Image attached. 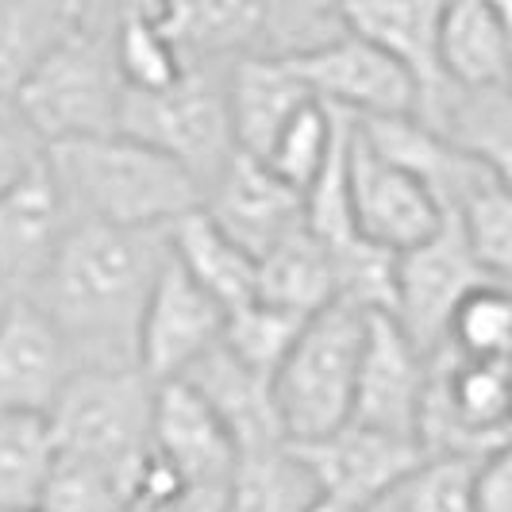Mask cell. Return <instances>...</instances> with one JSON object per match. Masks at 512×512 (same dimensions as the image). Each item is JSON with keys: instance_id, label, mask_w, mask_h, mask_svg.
<instances>
[{"instance_id": "cell-1", "label": "cell", "mask_w": 512, "mask_h": 512, "mask_svg": "<svg viewBox=\"0 0 512 512\" xmlns=\"http://www.w3.org/2000/svg\"><path fill=\"white\" fill-rule=\"evenodd\" d=\"M166 258V228L77 220L31 301L66 335L77 366H139V324Z\"/></svg>"}, {"instance_id": "cell-2", "label": "cell", "mask_w": 512, "mask_h": 512, "mask_svg": "<svg viewBox=\"0 0 512 512\" xmlns=\"http://www.w3.org/2000/svg\"><path fill=\"white\" fill-rule=\"evenodd\" d=\"M74 220L108 228H170L205 205V189L181 162L128 131L85 135L47 147Z\"/></svg>"}, {"instance_id": "cell-3", "label": "cell", "mask_w": 512, "mask_h": 512, "mask_svg": "<svg viewBox=\"0 0 512 512\" xmlns=\"http://www.w3.org/2000/svg\"><path fill=\"white\" fill-rule=\"evenodd\" d=\"M189 62L228 66L243 54H301L343 31L328 0H143Z\"/></svg>"}, {"instance_id": "cell-4", "label": "cell", "mask_w": 512, "mask_h": 512, "mask_svg": "<svg viewBox=\"0 0 512 512\" xmlns=\"http://www.w3.org/2000/svg\"><path fill=\"white\" fill-rule=\"evenodd\" d=\"M124 77L112 51V27L77 24L16 93L12 112L43 147L120 131Z\"/></svg>"}, {"instance_id": "cell-5", "label": "cell", "mask_w": 512, "mask_h": 512, "mask_svg": "<svg viewBox=\"0 0 512 512\" xmlns=\"http://www.w3.org/2000/svg\"><path fill=\"white\" fill-rule=\"evenodd\" d=\"M154 393L158 382L139 366H81L47 412L58 451L112 470L131 489L151 451Z\"/></svg>"}, {"instance_id": "cell-6", "label": "cell", "mask_w": 512, "mask_h": 512, "mask_svg": "<svg viewBox=\"0 0 512 512\" xmlns=\"http://www.w3.org/2000/svg\"><path fill=\"white\" fill-rule=\"evenodd\" d=\"M366 324L370 316L343 301L305 320L293 351L274 374V401L289 443L328 436L351 420Z\"/></svg>"}, {"instance_id": "cell-7", "label": "cell", "mask_w": 512, "mask_h": 512, "mask_svg": "<svg viewBox=\"0 0 512 512\" xmlns=\"http://www.w3.org/2000/svg\"><path fill=\"white\" fill-rule=\"evenodd\" d=\"M120 131L170 154L201 181V189H208L231 162V154L239 151L231 131L224 66L189 62V70L166 89H128L120 108Z\"/></svg>"}, {"instance_id": "cell-8", "label": "cell", "mask_w": 512, "mask_h": 512, "mask_svg": "<svg viewBox=\"0 0 512 512\" xmlns=\"http://www.w3.org/2000/svg\"><path fill=\"white\" fill-rule=\"evenodd\" d=\"M482 282H493L478 262L459 216L447 212L443 228L397 255V289H393V320L405 328L424 355H436L447 343L451 320L462 297Z\"/></svg>"}, {"instance_id": "cell-9", "label": "cell", "mask_w": 512, "mask_h": 512, "mask_svg": "<svg viewBox=\"0 0 512 512\" xmlns=\"http://www.w3.org/2000/svg\"><path fill=\"white\" fill-rule=\"evenodd\" d=\"M312 97L351 116H420V93L409 70L355 31H335L301 54H289Z\"/></svg>"}, {"instance_id": "cell-10", "label": "cell", "mask_w": 512, "mask_h": 512, "mask_svg": "<svg viewBox=\"0 0 512 512\" xmlns=\"http://www.w3.org/2000/svg\"><path fill=\"white\" fill-rule=\"evenodd\" d=\"M347 193L359 235L393 255L424 243L447 220V208L436 193L416 174L374 151L359 120L351 128V147H347Z\"/></svg>"}, {"instance_id": "cell-11", "label": "cell", "mask_w": 512, "mask_h": 512, "mask_svg": "<svg viewBox=\"0 0 512 512\" xmlns=\"http://www.w3.org/2000/svg\"><path fill=\"white\" fill-rule=\"evenodd\" d=\"M447 0H339V20L347 31L370 39L374 47L393 54L420 93V120L432 128H447L451 108L459 104V89L447 81L439 62V20Z\"/></svg>"}, {"instance_id": "cell-12", "label": "cell", "mask_w": 512, "mask_h": 512, "mask_svg": "<svg viewBox=\"0 0 512 512\" xmlns=\"http://www.w3.org/2000/svg\"><path fill=\"white\" fill-rule=\"evenodd\" d=\"M228 308L201 282H193L174 255L151 289V301L139 324V370L154 382L181 378L193 362L220 347Z\"/></svg>"}, {"instance_id": "cell-13", "label": "cell", "mask_w": 512, "mask_h": 512, "mask_svg": "<svg viewBox=\"0 0 512 512\" xmlns=\"http://www.w3.org/2000/svg\"><path fill=\"white\" fill-rule=\"evenodd\" d=\"M289 447L312 470L320 493L355 501L366 509H374L382 497H389L428 459V451L416 439L389 436V432L366 428L355 420H347L343 428H335L328 436L289 443Z\"/></svg>"}, {"instance_id": "cell-14", "label": "cell", "mask_w": 512, "mask_h": 512, "mask_svg": "<svg viewBox=\"0 0 512 512\" xmlns=\"http://www.w3.org/2000/svg\"><path fill=\"white\" fill-rule=\"evenodd\" d=\"M428 374H432V355H424L389 312H374L366 324L351 420L420 443Z\"/></svg>"}, {"instance_id": "cell-15", "label": "cell", "mask_w": 512, "mask_h": 512, "mask_svg": "<svg viewBox=\"0 0 512 512\" xmlns=\"http://www.w3.org/2000/svg\"><path fill=\"white\" fill-rule=\"evenodd\" d=\"M74 224L47 158L0 197V282L12 297H31L39 289Z\"/></svg>"}, {"instance_id": "cell-16", "label": "cell", "mask_w": 512, "mask_h": 512, "mask_svg": "<svg viewBox=\"0 0 512 512\" xmlns=\"http://www.w3.org/2000/svg\"><path fill=\"white\" fill-rule=\"evenodd\" d=\"M205 212L239 247L262 258L289 231L305 224V193L278 178L266 158L235 151L205 189Z\"/></svg>"}, {"instance_id": "cell-17", "label": "cell", "mask_w": 512, "mask_h": 512, "mask_svg": "<svg viewBox=\"0 0 512 512\" xmlns=\"http://www.w3.org/2000/svg\"><path fill=\"white\" fill-rule=\"evenodd\" d=\"M77 359L51 316L16 297L0 320V412H51Z\"/></svg>"}, {"instance_id": "cell-18", "label": "cell", "mask_w": 512, "mask_h": 512, "mask_svg": "<svg viewBox=\"0 0 512 512\" xmlns=\"http://www.w3.org/2000/svg\"><path fill=\"white\" fill-rule=\"evenodd\" d=\"M151 447L178 466L189 486H228L239 459L228 428L185 378L158 382Z\"/></svg>"}, {"instance_id": "cell-19", "label": "cell", "mask_w": 512, "mask_h": 512, "mask_svg": "<svg viewBox=\"0 0 512 512\" xmlns=\"http://www.w3.org/2000/svg\"><path fill=\"white\" fill-rule=\"evenodd\" d=\"M228 85V112L235 147L247 154H262L274 147L278 131L312 101L305 77L293 70L282 54H243L224 66Z\"/></svg>"}, {"instance_id": "cell-20", "label": "cell", "mask_w": 512, "mask_h": 512, "mask_svg": "<svg viewBox=\"0 0 512 512\" xmlns=\"http://www.w3.org/2000/svg\"><path fill=\"white\" fill-rule=\"evenodd\" d=\"M181 378L193 385L205 397L208 409L220 416V424L235 439L239 455L289 443L282 428V412L274 401V378L243 366L224 343L212 347L201 362H193Z\"/></svg>"}, {"instance_id": "cell-21", "label": "cell", "mask_w": 512, "mask_h": 512, "mask_svg": "<svg viewBox=\"0 0 512 512\" xmlns=\"http://www.w3.org/2000/svg\"><path fill=\"white\" fill-rule=\"evenodd\" d=\"M439 62L459 93L509 89L512 35L486 0H447L439 20Z\"/></svg>"}, {"instance_id": "cell-22", "label": "cell", "mask_w": 512, "mask_h": 512, "mask_svg": "<svg viewBox=\"0 0 512 512\" xmlns=\"http://www.w3.org/2000/svg\"><path fill=\"white\" fill-rule=\"evenodd\" d=\"M166 235H170V255L181 262V270L193 282L205 285L224 308H235L255 297L258 258L247 247H239L228 231L208 216L205 205L174 220Z\"/></svg>"}, {"instance_id": "cell-23", "label": "cell", "mask_w": 512, "mask_h": 512, "mask_svg": "<svg viewBox=\"0 0 512 512\" xmlns=\"http://www.w3.org/2000/svg\"><path fill=\"white\" fill-rule=\"evenodd\" d=\"M255 297L297 316H316L335 301L332 251L308 224L289 231L282 243H274L258 258Z\"/></svg>"}, {"instance_id": "cell-24", "label": "cell", "mask_w": 512, "mask_h": 512, "mask_svg": "<svg viewBox=\"0 0 512 512\" xmlns=\"http://www.w3.org/2000/svg\"><path fill=\"white\" fill-rule=\"evenodd\" d=\"M77 24L70 0H0V112Z\"/></svg>"}, {"instance_id": "cell-25", "label": "cell", "mask_w": 512, "mask_h": 512, "mask_svg": "<svg viewBox=\"0 0 512 512\" xmlns=\"http://www.w3.org/2000/svg\"><path fill=\"white\" fill-rule=\"evenodd\" d=\"M58 439L47 412H0V512H39Z\"/></svg>"}, {"instance_id": "cell-26", "label": "cell", "mask_w": 512, "mask_h": 512, "mask_svg": "<svg viewBox=\"0 0 512 512\" xmlns=\"http://www.w3.org/2000/svg\"><path fill=\"white\" fill-rule=\"evenodd\" d=\"M316 497L320 486L312 470L289 443H278L235 459L224 512H305Z\"/></svg>"}, {"instance_id": "cell-27", "label": "cell", "mask_w": 512, "mask_h": 512, "mask_svg": "<svg viewBox=\"0 0 512 512\" xmlns=\"http://www.w3.org/2000/svg\"><path fill=\"white\" fill-rule=\"evenodd\" d=\"M112 51L124 85L135 93H154L174 85L185 70L189 58L178 43L170 39V31L154 20V12L143 0H128L112 24Z\"/></svg>"}, {"instance_id": "cell-28", "label": "cell", "mask_w": 512, "mask_h": 512, "mask_svg": "<svg viewBox=\"0 0 512 512\" xmlns=\"http://www.w3.org/2000/svg\"><path fill=\"white\" fill-rule=\"evenodd\" d=\"M343 124H347V112H339L332 104L312 101L278 131L274 147L262 154L266 166L278 174L282 181H289L297 193H308L316 178L324 174V166L332 162V151L343 135Z\"/></svg>"}, {"instance_id": "cell-29", "label": "cell", "mask_w": 512, "mask_h": 512, "mask_svg": "<svg viewBox=\"0 0 512 512\" xmlns=\"http://www.w3.org/2000/svg\"><path fill=\"white\" fill-rule=\"evenodd\" d=\"M443 135H451V143H459L505 189H512V85L462 93L447 116Z\"/></svg>"}, {"instance_id": "cell-30", "label": "cell", "mask_w": 512, "mask_h": 512, "mask_svg": "<svg viewBox=\"0 0 512 512\" xmlns=\"http://www.w3.org/2000/svg\"><path fill=\"white\" fill-rule=\"evenodd\" d=\"M451 212L459 216L462 231L489 278L512 285V189L482 170Z\"/></svg>"}, {"instance_id": "cell-31", "label": "cell", "mask_w": 512, "mask_h": 512, "mask_svg": "<svg viewBox=\"0 0 512 512\" xmlns=\"http://www.w3.org/2000/svg\"><path fill=\"white\" fill-rule=\"evenodd\" d=\"M308 316H297L289 308L266 305V301H243V305L228 308V324H224V347H228L243 366H251L258 374L274 378L285 355L293 351L297 335L305 328Z\"/></svg>"}, {"instance_id": "cell-32", "label": "cell", "mask_w": 512, "mask_h": 512, "mask_svg": "<svg viewBox=\"0 0 512 512\" xmlns=\"http://www.w3.org/2000/svg\"><path fill=\"white\" fill-rule=\"evenodd\" d=\"M482 459L462 455H428L374 512H478L474 474Z\"/></svg>"}, {"instance_id": "cell-33", "label": "cell", "mask_w": 512, "mask_h": 512, "mask_svg": "<svg viewBox=\"0 0 512 512\" xmlns=\"http://www.w3.org/2000/svg\"><path fill=\"white\" fill-rule=\"evenodd\" d=\"M462 359L512 362V285L482 282L462 297L447 343Z\"/></svg>"}, {"instance_id": "cell-34", "label": "cell", "mask_w": 512, "mask_h": 512, "mask_svg": "<svg viewBox=\"0 0 512 512\" xmlns=\"http://www.w3.org/2000/svg\"><path fill=\"white\" fill-rule=\"evenodd\" d=\"M43 158H47V147L39 143V135L12 108H4L0 112V197L16 189Z\"/></svg>"}, {"instance_id": "cell-35", "label": "cell", "mask_w": 512, "mask_h": 512, "mask_svg": "<svg viewBox=\"0 0 512 512\" xmlns=\"http://www.w3.org/2000/svg\"><path fill=\"white\" fill-rule=\"evenodd\" d=\"M474 501L478 512H512V436L478 462Z\"/></svg>"}, {"instance_id": "cell-36", "label": "cell", "mask_w": 512, "mask_h": 512, "mask_svg": "<svg viewBox=\"0 0 512 512\" xmlns=\"http://www.w3.org/2000/svg\"><path fill=\"white\" fill-rule=\"evenodd\" d=\"M305 512H374V509L355 505V501H343V497H328V493H320Z\"/></svg>"}, {"instance_id": "cell-37", "label": "cell", "mask_w": 512, "mask_h": 512, "mask_svg": "<svg viewBox=\"0 0 512 512\" xmlns=\"http://www.w3.org/2000/svg\"><path fill=\"white\" fill-rule=\"evenodd\" d=\"M489 8H493V16L505 24V31L512 35V0H486Z\"/></svg>"}, {"instance_id": "cell-38", "label": "cell", "mask_w": 512, "mask_h": 512, "mask_svg": "<svg viewBox=\"0 0 512 512\" xmlns=\"http://www.w3.org/2000/svg\"><path fill=\"white\" fill-rule=\"evenodd\" d=\"M12 301H16V297L8 293V285L0 282V320H4V312H8V305H12Z\"/></svg>"}, {"instance_id": "cell-39", "label": "cell", "mask_w": 512, "mask_h": 512, "mask_svg": "<svg viewBox=\"0 0 512 512\" xmlns=\"http://www.w3.org/2000/svg\"><path fill=\"white\" fill-rule=\"evenodd\" d=\"M328 4H339V0H328Z\"/></svg>"}]
</instances>
